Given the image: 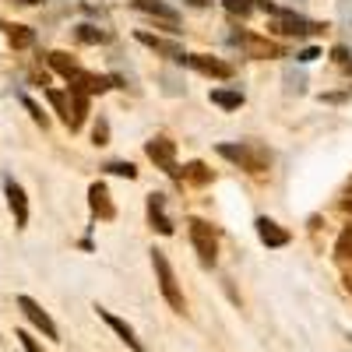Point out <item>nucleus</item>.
Returning a JSON list of instances; mask_svg holds the SVG:
<instances>
[{"label":"nucleus","instance_id":"1","mask_svg":"<svg viewBox=\"0 0 352 352\" xmlns=\"http://www.w3.org/2000/svg\"><path fill=\"white\" fill-rule=\"evenodd\" d=\"M219 155L236 162L240 169L247 173H264L272 166V152L264 144H254V141H240V144H219Z\"/></svg>","mask_w":352,"mask_h":352},{"label":"nucleus","instance_id":"2","mask_svg":"<svg viewBox=\"0 0 352 352\" xmlns=\"http://www.w3.org/2000/svg\"><path fill=\"white\" fill-rule=\"evenodd\" d=\"M152 264H155V278H159V289H162V296L166 303L176 310V314H184V292L180 285H176V275H173V264L162 250H152Z\"/></svg>","mask_w":352,"mask_h":352},{"label":"nucleus","instance_id":"3","mask_svg":"<svg viewBox=\"0 0 352 352\" xmlns=\"http://www.w3.org/2000/svg\"><path fill=\"white\" fill-rule=\"evenodd\" d=\"M190 243H194V250H197V257H201L204 268H212V264H215V254H219V240H215V232H212L208 222L190 219Z\"/></svg>","mask_w":352,"mask_h":352},{"label":"nucleus","instance_id":"4","mask_svg":"<svg viewBox=\"0 0 352 352\" xmlns=\"http://www.w3.org/2000/svg\"><path fill=\"white\" fill-rule=\"evenodd\" d=\"M14 303H18V310H21L28 320H32V328H39V331H43L46 338H53V342H60V331H56V324H53L50 314H46V310H43V307H39L32 296H18Z\"/></svg>","mask_w":352,"mask_h":352},{"label":"nucleus","instance_id":"5","mask_svg":"<svg viewBox=\"0 0 352 352\" xmlns=\"http://www.w3.org/2000/svg\"><path fill=\"white\" fill-rule=\"evenodd\" d=\"M144 152H148V159L155 162V166H162L169 176H176L180 180V169H176V148H173V141H166V138H152L148 144H144Z\"/></svg>","mask_w":352,"mask_h":352},{"label":"nucleus","instance_id":"6","mask_svg":"<svg viewBox=\"0 0 352 352\" xmlns=\"http://www.w3.org/2000/svg\"><path fill=\"white\" fill-rule=\"evenodd\" d=\"M272 32H278V36H314V32H320V25L296 18V14H278L272 21Z\"/></svg>","mask_w":352,"mask_h":352},{"label":"nucleus","instance_id":"7","mask_svg":"<svg viewBox=\"0 0 352 352\" xmlns=\"http://www.w3.org/2000/svg\"><path fill=\"white\" fill-rule=\"evenodd\" d=\"M134 11L148 14V18H159V21H166V25H180V11L169 8V4H162V0H134Z\"/></svg>","mask_w":352,"mask_h":352},{"label":"nucleus","instance_id":"8","mask_svg":"<svg viewBox=\"0 0 352 352\" xmlns=\"http://www.w3.org/2000/svg\"><path fill=\"white\" fill-rule=\"evenodd\" d=\"M96 314H99V317L106 320V324H109V328H113L116 335H120V338H124V342H127V345H131L134 352H141V349H144V345H141V338L134 335V328H131V324H124V320L116 317V314H109L106 307H96Z\"/></svg>","mask_w":352,"mask_h":352},{"label":"nucleus","instance_id":"9","mask_svg":"<svg viewBox=\"0 0 352 352\" xmlns=\"http://www.w3.org/2000/svg\"><path fill=\"white\" fill-rule=\"evenodd\" d=\"M187 64H190L194 71H201V74H212V78H229V74H232L229 64L215 60V56H204V53H190V56H187Z\"/></svg>","mask_w":352,"mask_h":352},{"label":"nucleus","instance_id":"10","mask_svg":"<svg viewBox=\"0 0 352 352\" xmlns=\"http://www.w3.org/2000/svg\"><path fill=\"white\" fill-rule=\"evenodd\" d=\"M4 194H8L11 212H14V222L25 229V222H28V201H25V190H21L14 180H8V184H4Z\"/></svg>","mask_w":352,"mask_h":352},{"label":"nucleus","instance_id":"11","mask_svg":"<svg viewBox=\"0 0 352 352\" xmlns=\"http://www.w3.org/2000/svg\"><path fill=\"white\" fill-rule=\"evenodd\" d=\"M257 236H261V243H268V247H285L289 243V232L278 222H272V219H257Z\"/></svg>","mask_w":352,"mask_h":352},{"label":"nucleus","instance_id":"12","mask_svg":"<svg viewBox=\"0 0 352 352\" xmlns=\"http://www.w3.org/2000/svg\"><path fill=\"white\" fill-rule=\"evenodd\" d=\"M148 219H152V226L162 232V236H169V232H173V222L166 215V197L162 194H152L148 197Z\"/></svg>","mask_w":352,"mask_h":352},{"label":"nucleus","instance_id":"13","mask_svg":"<svg viewBox=\"0 0 352 352\" xmlns=\"http://www.w3.org/2000/svg\"><path fill=\"white\" fill-rule=\"evenodd\" d=\"M138 43H144V46H152V50L166 53L169 60H187V53H184V46H180V43H166V39L148 36V32H138Z\"/></svg>","mask_w":352,"mask_h":352},{"label":"nucleus","instance_id":"14","mask_svg":"<svg viewBox=\"0 0 352 352\" xmlns=\"http://www.w3.org/2000/svg\"><path fill=\"white\" fill-rule=\"evenodd\" d=\"M71 102H74V109H71V131H78L85 124V116H88V92L81 85H71Z\"/></svg>","mask_w":352,"mask_h":352},{"label":"nucleus","instance_id":"15","mask_svg":"<svg viewBox=\"0 0 352 352\" xmlns=\"http://www.w3.org/2000/svg\"><path fill=\"white\" fill-rule=\"evenodd\" d=\"M88 197H92V212H96V215H102V219H113V215H116V208L109 204V190H106L102 184L88 187Z\"/></svg>","mask_w":352,"mask_h":352},{"label":"nucleus","instance_id":"16","mask_svg":"<svg viewBox=\"0 0 352 352\" xmlns=\"http://www.w3.org/2000/svg\"><path fill=\"white\" fill-rule=\"evenodd\" d=\"M212 102L222 106V109H240V106H243V92H226V88H215Z\"/></svg>","mask_w":352,"mask_h":352},{"label":"nucleus","instance_id":"17","mask_svg":"<svg viewBox=\"0 0 352 352\" xmlns=\"http://www.w3.org/2000/svg\"><path fill=\"white\" fill-rule=\"evenodd\" d=\"M8 36H11V46H18V50H25V46H32V43H36L32 28H25V25H11V28H8Z\"/></svg>","mask_w":352,"mask_h":352},{"label":"nucleus","instance_id":"18","mask_svg":"<svg viewBox=\"0 0 352 352\" xmlns=\"http://www.w3.org/2000/svg\"><path fill=\"white\" fill-rule=\"evenodd\" d=\"M184 176H187L190 184H208V180H212V173H208V166H204V162H190V166L184 169Z\"/></svg>","mask_w":352,"mask_h":352},{"label":"nucleus","instance_id":"19","mask_svg":"<svg viewBox=\"0 0 352 352\" xmlns=\"http://www.w3.org/2000/svg\"><path fill=\"white\" fill-rule=\"evenodd\" d=\"M46 99L53 102V109L64 116V124L71 127V106H67V96H60V92H46Z\"/></svg>","mask_w":352,"mask_h":352},{"label":"nucleus","instance_id":"20","mask_svg":"<svg viewBox=\"0 0 352 352\" xmlns=\"http://www.w3.org/2000/svg\"><path fill=\"white\" fill-rule=\"evenodd\" d=\"M78 39L81 43H106V32H99L96 25H78Z\"/></svg>","mask_w":352,"mask_h":352},{"label":"nucleus","instance_id":"21","mask_svg":"<svg viewBox=\"0 0 352 352\" xmlns=\"http://www.w3.org/2000/svg\"><path fill=\"white\" fill-rule=\"evenodd\" d=\"M335 250H338V257H352V226H345V229L338 232Z\"/></svg>","mask_w":352,"mask_h":352},{"label":"nucleus","instance_id":"22","mask_svg":"<svg viewBox=\"0 0 352 352\" xmlns=\"http://www.w3.org/2000/svg\"><path fill=\"white\" fill-rule=\"evenodd\" d=\"M226 8L232 11V14H240V18H247L254 8H257V0H226Z\"/></svg>","mask_w":352,"mask_h":352},{"label":"nucleus","instance_id":"23","mask_svg":"<svg viewBox=\"0 0 352 352\" xmlns=\"http://www.w3.org/2000/svg\"><path fill=\"white\" fill-rule=\"evenodd\" d=\"M106 169H109V173H116V176H127V180H134V176H138V169H134L131 162H109Z\"/></svg>","mask_w":352,"mask_h":352},{"label":"nucleus","instance_id":"24","mask_svg":"<svg viewBox=\"0 0 352 352\" xmlns=\"http://www.w3.org/2000/svg\"><path fill=\"white\" fill-rule=\"evenodd\" d=\"M14 338H18V342L25 345V352H43V345H39V342H36L32 335H28V331H18Z\"/></svg>","mask_w":352,"mask_h":352},{"label":"nucleus","instance_id":"25","mask_svg":"<svg viewBox=\"0 0 352 352\" xmlns=\"http://www.w3.org/2000/svg\"><path fill=\"white\" fill-rule=\"evenodd\" d=\"M21 102H25V109H28V113H32V120H36V124H46V116H43V113H39V106H36V102H32V99H28V96H25V99H21Z\"/></svg>","mask_w":352,"mask_h":352},{"label":"nucleus","instance_id":"26","mask_svg":"<svg viewBox=\"0 0 352 352\" xmlns=\"http://www.w3.org/2000/svg\"><path fill=\"white\" fill-rule=\"evenodd\" d=\"M106 134H109V127L99 120V127H96V144H106Z\"/></svg>","mask_w":352,"mask_h":352},{"label":"nucleus","instance_id":"27","mask_svg":"<svg viewBox=\"0 0 352 352\" xmlns=\"http://www.w3.org/2000/svg\"><path fill=\"white\" fill-rule=\"evenodd\" d=\"M314 56H320V53H317V50H303V53H300V60H303V64H310Z\"/></svg>","mask_w":352,"mask_h":352},{"label":"nucleus","instance_id":"28","mask_svg":"<svg viewBox=\"0 0 352 352\" xmlns=\"http://www.w3.org/2000/svg\"><path fill=\"white\" fill-rule=\"evenodd\" d=\"M190 4H194V8H208V4H212V0H190Z\"/></svg>","mask_w":352,"mask_h":352},{"label":"nucleus","instance_id":"29","mask_svg":"<svg viewBox=\"0 0 352 352\" xmlns=\"http://www.w3.org/2000/svg\"><path fill=\"white\" fill-rule=\"evenodd\" d=\"M342 208H345V212H349V215H352V197H349V201H345V204H342Z\"/></svg>","mask_w":352,"mask_h":352},{"label":"nucleus","instance_id":"30","mask_svg":"<svg viewBox=\"0 0 352 352\" xmlns=\"http://www.w3.org/2000/svg\"><path fill=\"white\" fill-rule=\"evenodd\" d=\"M21 4H39V0H21Z\"/></svg>","mask_w":352,"mask_h":352}]
</instances>
